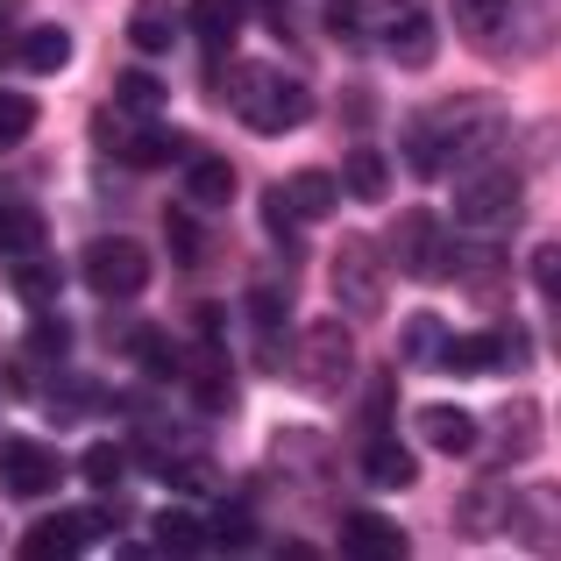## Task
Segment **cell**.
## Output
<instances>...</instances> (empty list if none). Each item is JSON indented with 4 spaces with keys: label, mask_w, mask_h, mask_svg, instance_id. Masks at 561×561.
<instances>
[{
    "label": "cell",
    "mask_w": 561,
    "mask_h": 561,
    "mask_svg": "<svg viewBox=\"0 0 561 561\" xmlns=\"http://www.w3.org/2000/svg\"><path fill=\"white\" fill-rule=\"evenodd\" d=\"M505 142V100L497 93H455L440 107L405 122V164L420 179H440L448 164H477Z\"/></svg>",
    "instance_id": "cell-1"
},
{
    "label": "cell",
    "mask_w": 561,
    "mask_h": 561,
    "mask_svg": "<svg viewBox=\"0 0 561 561\" xmlns=\"http://www.w3.org/2000/svg\"><path fill=\"white\" fill-rule=\"evenodd\" d=\"M220 93H228V114L249 128V136H291V128L313 114L306 79H299V71H277V65H234Z\"/></svg>",
    "instance_id": "cell-2"
},
{
    "label": "cell",
    "mask_w": 561,
    "mask_h": 561,
    "mask_svg": "<svg viewBox=\"0 0 561 561\" xmlns=\"http://www.w3.org/2000/svg\"><path fill=\"white\" fill-rule=\"evenodd\" d=\"M285 377L299 383V391H313V398H334L348 377H356V342H348V328H334V320L299 328V342L285 348Z\"/></svg>",
    "instance_id": "cell-3"
},
{
    "label": "cell",
    "mask_w": 561,
    "mask_h": 561,
    "mask_svg": "<svg viewBox=\"0 0 561 561\" xmlns=\"http://www.w3.org/2000/svg\"><path fill=\"white\" fill-rule=\"evenodd\" d=\"M519 192H526V164L477 157V164H462V185H455V220L462 228H497V220L519 214Z\"/></svg>",
    "instance_id": "cell-4"
},
{
    "label": "cell",
    "mask_w": 561,
    "mask_h": 561,
    "mask_svg": "<svg viewBox=\"0 0 561 561\" xmlns=\"http://www.w3.org/2000/svg\"><path fill=\"white\" fill-rule=\"evenodd\" d=\"M383 263H391V256H383L370 234H348V242L334 249L328 291H334V313H342V320H377L383 313V291H391Z\"/></svg>",
    "instance_id": "cell-5"
},
{
    "label": "cell",
    "mask_w": 561,
    "mask_h": 561,
    "mask_svg": "<svg viewBox=\"0 0 561 561\" xmlns=\"http://www.w3.org/2000/svg\"><path fill=\"white\" fill-rule=\"evenodd\" d=\"M383 256H391V271H405V277H420V285H434V277L455 263V242H448V228H440V214H426V206H405V214H391Z\"/></svg>",
    "instance_id": "cell-6"
},
{
    "label": "cell",
    "mask_w": 561,
    "mask_h": 561,
    "mask_svg": "<svg viewBox=\"0 0 561 561\" xmlns=\"http://www.w3.org/2000/svg\"><path fill=\"white\" fill-rule=\"evenodd\" d=\"M534 363V334H526V320H491L483 334H455L448 348V370L455 377H512Z\"/></svg>",
    "instance_id": "cell-7"
},
{
    "label": "cell",
    "mask_w": 561,
    "mask_h": 561,
    "mask_svg": "<svg viewBox=\"0 0 561 561\" xmlns=\"http://www.w3.org/2000/svg\"><path fill=\"white\" fill-rule=\"evenodd\" d=\"M79 277H85V291H93V299H142V291H150V277H157V263H150V249H142V242L107 234V242H93L79 256Z\"/></svg>",
    "instance_id": "cell-8"
},
{
    "label": "cell",
    "mask_w": 561,
    "mask_h": 561,
    "mask_svg": "<svg viewBox=\"0 0 561 561\" xmlns=\"http://www.w3.org/2000/svg\"><path fill=\"white\" fill-rule=\"evenodd\" d=\"M370 43L391 65H405V71H426L434 65V14L420 8V0H370Z\"/></svg>",
    "instance_id": "cell-9"
},
{
    "label": "cell",
    "mask_w": 561,
    "mask_h": 561,
    "mask_svg": "<svg viewBox=\"0 0 561 561\" xmlns=\"http://www.w3.org/2000/svg\"><path fill=\"white\" fill-rule=\"evenodd\" d=\"M100 150L128 171H157V164H171V157H185V142L164 128V114H122L114 107V122L100 114Z\"/></svg>",
    "instance_id": "cell-10"
},
{
    "label": "cell",
    "mask_w": 561,
    "mask_h": 561,
    "mask_svg": "<svg viewBox=\"0 0 561 561\" xmlns=\"http://www.w3.org/2000/svg\"><path fill=\"white\" fill-rule=\"evenodd\" d=\"M136 455L150 462V477L179 483V491H192V483H206V448L185 434V426L157 420V412H142V420H136Z\"/></svg>",
    "instance_id": "cell-11"
},
{
    "label": "cell",
    "mask_w": 561,
    "mask_h": 561,
    "mask_svg": "<svg viewBox=\"0 0 561 561\" xmlns=\"http://www.w3.org/2000/svg\"><path fill=\"white\" fill-rule=\"evenodd\" d=\"M334 199H342V185H334L328 171H291V179H277L271 192H263V228L271 234L313 228V220L334 214Z\"/></svg>",
    "instance_id": "cell-12"
},
{
    "label": "cell",
    "mask_w": 561,
    "mask_h": 561,
    "mask_svg": "<svg viewBox=\"0 0 561 561\" xmlns=\"http://www.w3.org/2000/svg\"><path fill=\"white\" fill-rule=\"evenodd\" d=\"M448 14H455V36L477 57H505L526 43L519 36V0H448Z\"/></svg>",
    "instance_id": "cell-13"
},
{
    "label": "cell",
    "mask_w": 561,
    "mask_h": 561,
    "mask_svg": "<svg viewBox=\"0 0 561 561\" xmlns=\"http://www.w3.org/2000/svg\"><path fill=\"white\" fill-rule=\"evenodd\" d=\"M512 540L526 554H561V483H526L512 491Z\"/></svg>",
    "instance_id": "cell-14"
},
{
    "label": "cell",
    "mask_w": 561,
    "mask_h": 561,
    "mask_svg": "<svg viewBox=\"0 0 561 561\" xmlns=\"http://www.w3.org/2000/svg\"><path fill=\"white\" fill-rule=\"evenodd\" d=\"M0 483L36 505V497H50L57 483H65V455H57L50 440H8V448H0Z\"/></svg>",
    "instance_id": "cell-15"
},
{
    "label": "cell",
    "mask_w": 561,
    "mask_h": 561,
    "mask_svg": "<svg viewBox=\"0 0 561 561\" xmlns=\"http://www.w3.org/2000/svg\"><path fill=\"white\" fill-rule=\"evenodd\" d=\"M363 483L370 491H412V477H420V462H412V448L405 440H391V426L383 434H363Z\"/></svg>",
    "instance_id": "cell-16"
},
{
    "label": "cell",
    "mask_w": 561,
    "mask_h": 561,
    "mask_svg": "<svg viewBox=\"0 0 561 561\" xmlns=\"http://www.w3.org/2000/svg\"><path fill=\"white\" fill-rule=\"evenodd\" d=\"M448 348H455V334H448L440 313H412L405 328H398V363H405V370H448Z\"/></svg>",
    "instance_id": "cell-17"
},
{
    "label": "cell",
    "mask_w": 561,
    "mask_h": 561,
    "mask_svg": "<svg viewBox=\"0 0 561 561\" xmlns=\"http://www.w3.org/2000/svg\"><path fill=\"white\" fill-rule=\"evenodd\" d=\"M412 426H420V440L434 455H469V448H477V420H469L462 405H448V398L420 405V412H412Z\"/></svg>",
    "instance_id": "cell-18"
},
{
    "label": "cell",
    "mask_w": 561,
    "mask_h": 561,
    "mask_svg": "<svg viewBox=\"0 0 561 561\" xmlns=\"http://www.w3.org/2000/svg\"><path fill=\"white\" fill-rule=\"evenodd\" d=\"M100 534H107V526H100V512H57L50 526H36V534L22 540V554L28 561H43V554H79V548H93Z\"/></svg>",
    "instance_id": "cell-19"
},
{
    "label": "cell",
    "mask_w": 561,
    "mask_h": 561,
    "mask_svg": "<svg viewBox=\"0 0 561 561\" xmlns=\"http://www.w3.org/2000/svg\"><path fill=\"white\" fill-rule=\"evenodd\" d=\"M185 206H199V214L234 206V164L228 157H206V150L185 157Z\"/></svg>",
    "instance_id": "cell-20"
},
{
    "label": "cell",
    "mask_w": 561,
    "mask_h": 561,
    "mask_svg": "<svg viewBox=\"0 0 561 561\" xmlns=\"http://www.w3.org/2000/svg\"><path fill=\"white\" fill-rule=\"evenodd\" d=\"M43 405H50V420H57V426L93 420V412H107V383H100V377H71V370H57L50 383H43Z\"/></svg>",
    "instance_id": "cell-21"
},
{
    "label": "cell",
    "mask_w": 561,
    "mask_h": 561,
    "mask_svg": "<svg viewBox=\"0 0 561 561\" xmlns=\"http://www.w3.org/2000/svg\"><path fill=\"white\" fill-rule=\"evenodd\" d=\"M179 377H192V398H199L206 420H228V412H234V377H228V363H220L214 348H192Z\"/></svg>",
    "instance_id": "cell-22"
},
{
    "label": "cell",
    "mask_w": 561,
    "mask_h": 561,
    "mask_svg": "<svg viewBox=\"0 0 561 561\" xmlns=\"http://www.w3.org/2000/svg\"><path fill=\"white\" fill-rule=\"evenodd\" d=\"M462 534H469V540L512 534V491H505V477H483L477 491L462 497Z\"/></svg>",
    "instance_id": "cell-23"
},
{
    "label": "cell",
    "mask_w": 561,
    "mask_h": 561,
    "mask_svg": "<svg viewBox=\"0 0 561 561\" xmlns=\"http://www.w3.org/2000/svg\"><path fill=\"white\" fill-rule=\"evenodd\" d=\"M36 249H50V228H43V214H36L28 199H8V192H0V256L22 263V256H36Z\"/></svg>",
    "instance_id": "cell-24"
},
{
    "label": "cell",
    "mask_w": 561,
    "mask_h": 561,
    "mask_svg": "<svg viewBox=\"0 0 561 561\" xmlns=\"http://www.w3.org/2000/svg\"><path fill=\"white\" fill-rule=\"evenodd\" d=\"M179 28H185V14L171 8V0H136V8H128V43H136L142 57H164L171 43H179Z\"/></svg>",
    "instance_id": "cell-25"
},
{
    "label": "cell",
    "mask_w": 561,
    "mask_h": 561,
    "mask_svg": "<svg viewBox=\"0 0 561 561\" xmlns=\"http://www.w3.org/2000/svg\"><path fill=\"white\" fill-rule=\"evenodd\" d=\"M534 448H540V405H526V398H519V405H505V412H497L491 455H497V469H505V462H526Z\"/></svg>",
    "instance_id": "cell-26"
},
{
    "label": "cell",
    "mask_w": 561,
    "mask_h": 561,
    "mask_svg": "<svg viewBox=\"0 0 561 561\" xmlns=\"http://www.w3.org/2000/svg\"><path fill=\"white\" fill-rule=\"evenodd\" d=\"M242 0H192V36L206 43V57H220V50H234V36H242Z\"/></svg>",
    "instance_id": "cell-27"
},
{
    "label": "cell",
    "mask_w": 561,
    "mask_h": 561,
    "mask_svg": "<svg viewBox=\"0 0 561 561\" xmlns=\"http://www.w3.org/2000/svg\"><path fill=\"white\" fill-rule=\"evenodd\" d=\"M14 65H22V71H36V79L65 71V65H71V28H57V22H36L22 43H14Z\"/></svg>",
    "instance_id": "cell-28"
},
{
    "label": "cell",
    "mask_w": 561,
    "mask_h": 561,
    "mask_svg": "<svg viewBox=\"0 0 561 561\" xmlns=\"http://www.w3.org/2000/svg\"><path fill=\"white\" fill-rule=\"evenodd\" d=\"M342 554L356 561H383V554H405V534H398L383 512H356V519L342 526Z\"/></svg>",
    "instance_id": "cell-29"
},
{
    "label": "cell",
    "mask_w": 561,
    "mask_h": 561,
    "mask_svg": "<svg viewBox=\"0 0 561 561\" xmlns=\"http://www.w3.org/2000/svg\"><path fill=\"white\" fill-rule=\"evenodd\" d=\"M342 192H348V199H363V206H377L383 192H391V157H383V150H348Z\"/></svg>",
    "instance_id": "cell-30"
},
{
    "label": "cell",
    "mask_w": 561,
    "mask_h": 561,
    "mask_svg": "<svg viewBox=\"0 0 561 561\" xmlns=\"http://www.w3.org/2000/svg\"><path fill=\"white\" fill-rule=\"evenodd\" d=\"M57 291H65V271H57V256H50V249H36V256H22V263H14V299H28V306L43 313V306H50Z\"/></svg>",
    "instance_id": "cell-31"
},
{
    "label": "cell",
    "mask_w": 561,
    "mask_h": 561,
    "mask_svg": "<svg viewBox=\"0 0 561 561\" xmlns=\"http://www.w3.org/2000/svg\"><path fill=\"white\" fill-rule=\"evenodd\" d=\"M114 107L122 114H164L171 107L164 71H122V79H114Z\"/></svg>",
    "instance_id": "cell-32"
},
{
    "label": "cell",
    "mask_w": 561,
    "mask_h": 561,
    "mask_svg": "<svg viewBox=\"0 0 561 561\" xmlns=\"http://www.w3.org/2000/svg\"><path fill=\"white\" fill-rule=\"evenodd\" d=\"M271 462H277V469H291V477H320V469H328V440H320V434H299V426H291V434H277V440H271Z\"/></svg>",
    "instance_id": "cell-33"
},
{
    "label": "cell",
    "mask_w": 561,
    "mask_h": 561,
    "mask_svg": "<svg viewBox=\"0 0 561 561\" xmlns=\"http://www.w3.org/2000/svg\"><path fill=\"white\" fill-rule=\"evenodd\" d=\"M150 540H157V548H171V554H199L214 534H206V519H192V512H157Z\"/></svg>",
    "instance_id": "cell-34"
},
{
    "label": "cell",
    "mask_w": 561,
    "mask_h": 561,
    "mask_svg": "<svg viewBox=\"0 0 561 561\" xmlns=\"http://www.w3.org/2000/svg\"><path fill=\"white\" fill-rule=\"evenodd\" d=\"M128 348H136V363H142L150 377H179V370H185L179 342H171L164 328H136V334H128Z\"/></svg>",
    "instance_id": "cell-35"
},
{
    "label": "cell",
    "mask_w": 561,
    "mask_h": 561,
    "mask_svg": "<svg viewBox=\"0 0 561 561\" xmlns=\"http://www.w3.org/2000/svg\"><path fill=\"white\" fill-rule=\"evenodd\" d=\"M128 455L136 448H122V440H93V448H85V483H93V491H114V483L128 477Z\"/></svg>",
    "instance_id": "cell-36"
},
{
    "label": "cell",
    "mask_w": 561,
    "mask_h": 561,
    "mask_svg": "<svg viewBox=\"0 0 561 561\" xmlns=\"http://www.w3.org/2000/svg\"><path fill=\"white\" fill-rule=\"evenodd\" d=\"M28 128H36V100L14 93V85H0V150H22Z\"/></svg>",
    "instance_id": "cell-37"
},
{
    "label": "cell",
    "mask_w": 561,
    "mask_h": 561,
    "mask_svg": "<svg viewBox=\"0 0 561 561\" xmlns=\"http://www.w3.org/2000/svg\"><path fill=\"white\" fill-rule=\"evenodd\" d=\"M328 36L334 43H370V0H328Z\"/></svg>",
    "instance_id": "cell-38"
},
{
    "label": "cell",
    "mask_w": 561,
    "mask_h": 561,
    "mask_svg": "<svg viewBox=\"0 0 561 561\" xmlns=\"http://www.w3.org/2000/svg\"><path fill=\"white\" fill-rule=\"evenodd\" d=\"M206 534H214L220 548H256V519H249V505H220L214 519H206Z\"/></svg>",
    "instance_id": "cell-39"
},
{
    "label": "cell",
    "mask_w": 561,
    "mask_h": 561,
    "mask_svg": "<svg viewBox=\"0 0 561 561\" xmlns=\"http://www.w3.org/2000/svg\"><path fill=\"white\" fill-rule=\"evenodd\" d=\"M391 412H398L391 377H370V391H363V434H383V426H391Z\"/></svg>",
    "instance_id": "cell-40"
},
{
    "label": "cell",
    "mask_w": 561,
    "mask_h": 561,
    "mask_svg": "<svg viewBox=\"0 0 561 561\" xmlns=\"http://www.w3.org/2000/svg\"><path fill=\"white\" fill-rule=\"evenodd\" d=\"M65 342H71V328H65V320H36V328H28V356H43V363H57V356H65Z\"/></svg>",
    "instance_id": "cell-41"
},
{
    "label": "cell",
    "mask_w": 561,
    "mask_h": 561,
    "mask_svg": "<svg viewBox=\"0 0 561 561\" xmlns=\"http://www.w3.org/2000/svg\"><path fill=\"white\" fill-rule=\"evenodd\" d=\"M534 285L548 291V299H561V242H540L534 249Z\"/></svg>",
    "instance_id": "cell-42"
},
{
    "label": "cell",
    "mask_w": 561,
    "mask_h": 561,
    "mask_svg": "<svg viewBox=\"0 0 561 561\" xmlns=\"http://www.w3.org/2000/svg\"><path fill=\"white\" fill-rule=\"evenodd\" d=\"M164 234H171V256H179L185 271H192V263H199V228H192L185 214H171V220H164Z\"/></svg>",
    "instance_id": "cell-43"
},
{
    "label": "cell",
    "mask_w": 561,
    "mask_h": 561,
    "mask_svg": "<svg viewBox=\"0 0 561 561\" xmlns=\"http://www.w3.org/2000/svg\"><path fill=\"white\" fill-rule=\"evenodd\" d=\"M554 348H561V299H554Z\"/></svg>",
    "instance_id": "cell-44"
}]
</instances>
